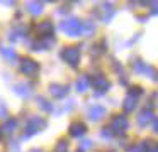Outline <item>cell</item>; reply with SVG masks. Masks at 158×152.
<instances>
[{
    "label": "cell",
    "instance_id": "1",
    "mask_svg": "<svg viewBox=\"0 0 158 152\" xmlns=\"http://www.w3.org/2000/svg\"><path fill=\"white\" fill-rule=\"evenodd\" d=\"M46 127H48V122H46V118L32 115V117L27 118V122H26V125H24V134H22V138H31L32 135L43 132Z\"/></svg>",
    "mask_w": 158,
    "mask_h": 152
},
{
    "label": "cell",
    "instance_id": "2",
    "mask_svg": "<svg viewBox=\"0 0 158 152\" xmlns=\"http://www.w3.org/2000/svg\"><path fill=\"white\" fill-rule=\"evenodd\" d=\"M60 56H61V59L65 61L70 68H78L82 53H80V49H78V47H75V46H66V47H63V49H61Z\"/></svg>",
    "mask_w": 158,
    "mask_h": 152
},
{
    "label": "cell",
    "instance_id": "3",
    "mask_svg": "<svg viewBox=\"0 0 158 152\" xmlns=\"http://www.w3.org/2000/svg\"><path fill=\"white\" fill-rule=\"evenodd\" d=\"M131 68H133L134 73H138V74H144L146 78H151L153 81H158V69H156L155 66H151V64L143 63L141 59H136V61H133Z\"/></svg>",
    "mask_w": 158,
    "mask_h": 152
},
{
    "label": "cell",
    "instance_id": "4",
    "mask_svg": "<svg viewBox=\"0 0 158 152\" xmlns=\"http://www.w3.org/2000/svg\"><path fill=\"white\" fill-rule=\"evenodd\" d=\"M60 29H61L66 36L77 37V36L82 34V22H80L78 19H75V17H72V19H65L61 24H60Z\"/></svg>",
    "mask_w": 158,
    "mask_h": 152
},
{
    "label": "cell",
    "instance_id": "5",
    "mask_svg": "<svg viewBox=\"0 0 158 152\" xmlns=\"http://www.w3.org/2000/svg\"><path fill=\"white\" fill-rule=\"evenodd\" d=\"M19 69H21V73L26 74V76L34 78L36 74L39 73V63H38V61H34V59H31V57H24V59L21 61Z\"/></svg>",
    "mask_w": 158,
    "mask_h": 152
},
{
    "label": "cell",
    "instance_id": "6",
    "mask_svg": "<svg viewBox=\"0 0 158 152\" xmlns=\"http://www.w3.org/2000/svg\"><path fill=\"white\" fill-rule=\"evenodd\" d=\"M129 127V120L126 115H114L112 122H110V130L112 134H124Z\"/></svg>",
    "mask_w": 158,
    "mask_h": 152
},
{
    "label": "cell",
    "instance_id": "7",
    "mask_svg": "<svg viewBox=\"0 0 158 152\" xmlns=\"http://www.w3.org/2000/svg\"><path fill=\"white\" fill-rule=\"evenodd\" d=\"M36 32H38V36H41V39L51 37L53 32H55V25H53L51 20H43V22H39L36 25Z\"/></svg>",
    "mask_w": 158,
    "mask_h": 152
},
{
    "label": "cell",
    "instance_id": "8",
    "mask_svg": "<svg viewBox=\"0 0 158 152\" xmlns=\"http://www.w3.org/2000/svg\"><path fill=\"white\" fill-rule=\"evenodd\" d=\"M92 86H94V90H97L99 93H106V91L110 90V81L107 80L104 74H97L92 80Z\"/></svg>",
    "mask_w": 158,
    "mask_h": 152
},
{
    "label": "cell",
    "instance_id": "9",
    "mask_svg": "<svg viewBox=\"0 0 158 152\" xmlns=\"http://www.w3.org/2000/svg\"><path fill=\"white\" fill-rule=\"evenodd\" d=\"M68 132H70V137L80 138V137H83V135L87 134V125L83 123V122H80V120L72 122L70 127H68Z\"/></svg>",
    "mask_w": 158,
    "mask_h": 152
},
{
    "label": "cell",
    "instance_id": "10",
    "mask_svg": "<svg viewBox=\"0 0 158 152\" xmlns=\"http://www.w3.org/2000/svg\"><path fill=\"white\" fill-rule=\"evenodd\" d=\"M12 90H14V93L21 98H31V95H32V86L29 83H26V81L15 83Z\"/></svg>",
    "mask_w": 158,
    "mask_h": 152
},
{
    "label": "cell",
    "instance_id": "11",
    "mask_svg": "<svg viewBox=\"0 0 158 152\" xmlns=\"http://www.w3.org/2000/svg\"><path fill=\"white\" fill-rule=\"evenodd\" d=\"M106 113H107V110H106V107H102V105H94V107L89 108V118L92 122L102 120V118L106 117Z\"/></svg>",
    "mask_w": 158,
    "mask_h": 152
},
{
    "label": "cell",
    "instance_id": "12",
    "mask_svg": "<svg viewBox=\"0 0 158 152\" xmlns=\"http://www.w3.org/2000/svg\"><path fill=\"white\" fill-rule=\"evenodd\" d=\"M70 88L66 84H60V83H51L49 84V93L53 95V98H65L68 95Z\"/></svg>",
    "mask_w": 158,
    "mask_h": 152
},
{
    "label": "cell",
    "instance_id": "13",
    "mask_svg": "<svg viewBox=\"0 0 158 152\" xmlns=\"http://www.w3.org/2000/svg\"><path fill=\"white\" fill-rule=\"evenodd\" d=\"M114 14H116V9H114L112 3H104L102 9H100V20L107 24L114 17Z\"/></svg>",
    "mask_w": 158,
    "mask_h": 152
},
{
    "label": "cell",
    "instance_id": "14",
    "mask_svg": "<svg viewBox=\"0 0 158 152\" xmlns=\"http://www.w3.org/2000/svg\"><path fill=\"white\" fill-rule=\"evenodd\" d=\"M155 115H153V111L151 110H143V111H139V113H138V117H136V122H138V125H139V127H146L148 123H150L151 120H155Z\"/></svg>",
    "mask_w": 158,
    "mask_h": 152
},
{
    "label": "cell",
    "instance_id": "15",
    "mask_svg": "<svg viewBox=\"0 0 158 152\" xmlns=\"http://www.w3.org/2000/svg\"><path fill=\"white\" fill-rule=\"evenodd\" d=\"M17 127H19L17 118L12 117V118H7V120H5V123L2 125V128H0V130H2V134H5V135H12L15 130H17Z\"/></svg>",
    "mask_w": 158,
    "mask_h": 152
},
{
    "label": "cell",
    "instance_id": "16",
    "mask_svg": "<svg viewBox=\"0 0 158 152\" xmlns=\"http://www.w3.org/2000/svg\"><path fill=\"white\" fill-rule=\"evenodd\" d=\"M0 54L4 56V59L7 61V63H15V61L19 59V54L15 53L12 47H0Z\"/></svg>",
    "mask_w": 158,
    "mask_h": 152
},
{
    "label": "cell",
    "instance_id": "17",
    "mask_svg": "<svg viewBox=\"0 0 158 152\" xmlns=\"http://www.w3.org/2000/svg\"><path fill=\"white\" fill-rule=\"evenodd\" d=\"M89 86H90V80H89L87 74H82V76L75 81V88H77L78 93H85V91L89 90Z\"/></svg>",
    "mask_w": 158,
    "mask_h": 152
},
{
    "label": "cell",
    "instance_id": "18",
    "mask_svg": "<svg viewBox=\"0 0 158 152\" xmlns=\"http://www.w3.org/2000/svg\"><path fill=\"white\" fill-rule=\"evenodd\" d=\"M26 10H27L31 15L38 17L43 14V3L41 2H27L26 3Z\"/></svg>",
    "mask_w": 158,
    "mask_h": 152
},
{
    "label": "cell",
    "instance_id": "19",
    "mask_svg": "<svg viewBox=\"0 0 158 152\" xmlns=\"http://www.w3.org/2000/svg\"><path fill=\"white\" fill-rule=\"evenodd\" d=\"M136 105H138V98L131 96V95H126V98H124V101H123L124 111H126V113H131V111H134Z\"/></svg>",
    "mask_w": 158,
    "mask_h": 152
},
{
    "label": "cell",
    "instance_id": "20",
    "mask_svg": "<svg viewBox=\"0 0 158 152\" xmlns=\"http://www.w3.org/2000/svg\"><path fill=\"white\" fill-rule=\"evenodd\" d=\"M82 34L85 37H94V34H95V24L90 22V20H83L82 22Z\"/></svg>",
    "mask_w": 158,
    "mask_h": 152
},
{
    "label": "cell",
    "instance_id": "21",
    "mask_svg": "<svg viewBox=\"0 0 158 152\" xmlns=\"http://www.w3.org/2000/svg\"><path fill=\"white\" fill-rule=\"evenodd\" d=\"M38 107L41 108L43 111H48V113L55 110V105H53L51 101H48L44 96H38Z\"/></svg>",
    "mask_w": 158,
    "mask_h": 152
},
{
    "label": "cell",
    "instance_id": "22",
    "mask_svg": "<svg viewBox=\"0 0 158 152\" xmlns=\"http://www.w3.org/2000/svg\"><path fill=\"white\" fill-rule=\"evenodd\" d=\"M55 152H68V140L66 138H60L55 147Z\"/></svg>",
    "mask_w": 158,
    "mask_h": 152
},
{
    "label": "cell",
    "instance_id": "23",
    "mask_svg": "<svg viewBox=\"0 0 158 152\" xmlns=\"http://www.w3.org/2000/svg\"><path fill=\"white\" fill-rule=\"evenodd\" d=\"M41 42H43V46H44V49H49V47L55 46L56 39L51 36V37H44V39H41Z\"/></svg>",
    "mask_w": 158,
    "mask_h": 152
},
{
    "label": "cell",
    "instance_id": "24",
    "mask_svg": "<svg viewBox=\"0 0 158 152\" xmlns=\"http://www.w3.org/2000/svg\"><path fill=\"white\" fill-rule=\"evenodd\" d=\"M127 95H131V96L138 98L139 95H143V88H141V86H133V88H129V91H127Z\"/></svg>",
    "mask_w": 158,
    "mask_h": 152
},
{
    "label": "cell",
    "instance_id": "25",
    "mask_svg": "<svg viewBox=\"0 0 158 152\" xmlns=\"http://www.w3.org/2000/svg\"><path fill=\"white\" fill-rule=\"evenodd\" d=\"M9 117V108H7V105L4 103V101H0V118L4 120V118H7Z\"/></svg>",
    "mask_w": 158,
    "mask_h": 152
},
{
    "label": "cell",
    "instance_id": "26",
    "mask_svg": "<svg viewBox=\"0 0 158 152\" xmlns=\"http://www.w3.org/2000/svg\"><path fill=\"white\" fill-rule=\"evenodd\" d=\"M112 130H110V128H107V127H104L102 128V132H100V137L102 138H107V140H109V138H112Z\"/></svg>",
    "mask_w": 158,
    "mask_h": 152
},
{
    "label": "cell",
    "instance_id": "27",
    "mask_svg": "<svg viewBox=\"0 0 158 152\" xmlns=\"http://www.w3.org/2000/svg\"><path fill=\"white\" fill-rule=\"evenodd\" d=\"M94 147V144H92V140H83L82 144H80V150H89V149H92Z\"/></svg>",
    "mask_w": 158,
    "mask_h": 152
},
{
    "label": "cell",
    "instance_id": "28",
    "mask_svg": "<svg viewBox=\"0 0 158 152\" xmlns=\"http://www.w3.org/2000/svg\"><path fill=\"white\" fill-rule=\"evenodd\" d=\"M31 49H32V51H46L41 41H36V42H32V44H31Z\"/></svg>",
    "mask_w": 158,
    "mask_h": 152
},
{
    "label": "cell",
    "instance_id": "29",
    "mask_svg": "<svg viewBox=\"0 0 158 152\" xmlns=\"http://www.w3.org/2000/svg\"><path fill=\"white\" fill-rule=\"evenodd\" d=\"M73 108H75V100H70L68 105H65V107H63V111H72Z\"/></svg>",
    "mask_w": 158,
    "mask_h": 152
},
{
    "label": "cell",
    "instance_id": "30",
    "mask_svg": "<svg viewBox=\"0 0 158 152\" xmlns=\"http://www.w3.org/2000/svg\"><path fill=\"white\" fill-rule=\"evenodd\" d=\"M150 5L153 7V9H151V12H153L155 15H158V2H150Z\"/></svg>",
    "mask_w": 158,
    "mask_h": 152
},
{
    "label": "cell",
    "instance_id": "31",
    "mask_svg": "<svg viewBox=\"0 0 158 152\" xmlns=\"http://www.w3.org/2000/svg\"><path fill=\"white\" fill-rule=\"evenodd\" d=\"M153 132L158 134V118H155V122H153Z\"/></svg>",
    "mask_w": 158,
    "mask_h": 152
},
{
    "label": "cell",
    "instance_id": "32",
    "mask_svg": "<svg viewBox=\"0 0 158 152\" xmlns=\"http://www.w3.org/2000/svg\"><path fill=\"white\" fill-rule=\"evenodd\" d=\"M138 20L143 24V22H146V20H148V17H146V15H138Z\"/></svg>",
    "mask_w": 158,
    "mask_h": 152
},
{
    "label": "cell",
    "instance_id": "33",
    "mask_svg": "<svg viewBox=\"0 0 158 152\" xmlns=\"http://www.w3.org/2000/svg\"><path fill=\"white\" fill-rule=\"evenodd\" d=\"M29 152H44V150H43V149H39V147H34V149H31Z\"/></svg>",
    "mask_w": 158,
    "mask_h": 152
},
{
    "label": "cell",
    "instance_id": "34",
    "mask_svg": "<svg viewBox=\"0 0 158 152\" xmlns=\"http://www.w3.org/2000/svg\"><path fill=\"white\" fill-rule=\"evenodd\" d=\"M150 152H158V147H155V149H151Z\"/></svg>",
    "mask_w": 158,
    "mask_h": 152
},
{
    "label": "cell",
    "instance_id": "35",
    "mask_svg": "<svg viewBox=\"0 0 158 152\" xmlns=\"http://www.w3.org/2000/svg\"><path fill=\"white\" fill-rule=\"evenodd\" d=\"M0 140H2V130H0Z\"/></svg>",
    "mask_w": 158,
    "mask_h": 152
}]
</instances>
